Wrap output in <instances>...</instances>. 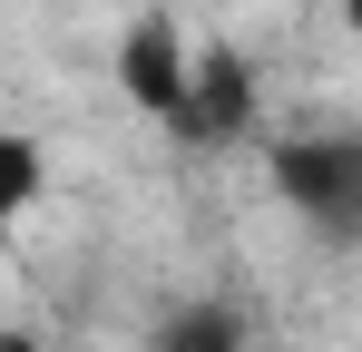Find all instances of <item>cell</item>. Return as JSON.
I'll return each instance as SVG.
<instances>
[{
    "label": "cell",
    "mask_w": 362,
    "mask_h": 352,
    "mask_svg": "<svg viewBox=\"0 0 362 352\" xmlns=\"http://www.w3.org/2000/svg\"><path fill=\"white\" fill-rule=\"evenodd\" d=\"M264 176L313 245H362V117L353 127H294L264 147Z\"/></svg>",
    "instance_id": "1"
},
{
    "label": "cell",
    "mask_w": 362,
    "mask_h": 352,
    "mask_svg": "<svg viewBox=\"0 0 362 352\" xmlns=\"http://www.w3.org/2000/svg\"><path fill=\"white\" fill-rule=\"evenodd\" d=\"M118 98L137 117H157V127L186 117V98H196V49H186V30L167 10H137L118 30Z\"/></svg>",
    "instance_id": "2"
},
{
    "label": "cell",
    "mask_w": 362,
    "mask_h": 352,
    "mask_svg": "<svg viewBox=\"0 0 362 352\" xmlns=\"http://www.w3.org/2000/svg\"><path fill=\"white\" fill-rule=\"evenodd\" d=\"M245 127H255V59L226 40V49H196V98H186V117L167 127V137H186V147H235Z\"/></svg>",
    "instance_id": "3"
},
{
    "label": "cell",
    "mask_w": 362,
    "mask_h": 352,
    "mask_svg": "<svg viewBox=\"0 0 362 352\" xmlns=\"http://www.w3.org/2000/svg\"><path fill=\"white\" fill-rule=\"evenodd\" d=\"M147 352H255V333H245V313L226 293H186L147 323Z\"/></svg>",
    "instance_id": "4"
},
{
    "label": "cell",
    "mask_w": 362,
    "mask_h": 352,
    "mask_svg": "<svg viewBox=\"0 0 362 352\" xmlns=\"http://www.w3.org/2000/svg\"><path fill=\"white\" fill-rule=\"evenodd\" d=\"M0 196H10V206L40 196V137H20V127L0 137Z\"/></svg>",
    "instance_id": "5"
},
{
    "label": "cell",
    "mask_w": 362,
    "mask_h": 352,
    "mask_svg": "<svg viewBox=\"0 0 362 352\" xmlns=\"http://www.w3.org/2000/svg\"><path fill=\"white\" fill-rule=\"evenodd\" d=\"M343 30H353V40H362V0H343Z\"/></svg>",
    "instance_id": "6"
}]
</instances>
